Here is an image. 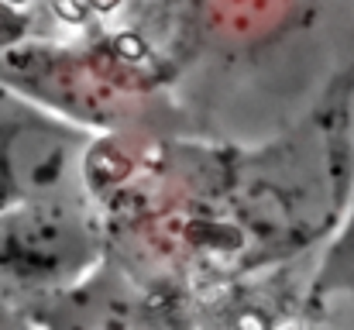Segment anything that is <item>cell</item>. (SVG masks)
I'll use <instances>...</instances> for the list:
<instances>
[{
	"label": "cell",
	"instance_id": "cell-1",
	"mask_svg": "<svg viewBox=\"0 0 354 330\" xmlns=\"http://www.w3.org/2000/svg\"><path fill=\"white\" fill-rule=\"evenodd\" d=\"M97 131L0 80V214L90 193Z\"/></svg>",
	"mask_w": 354,
	"mask_h": 330
},
{
	"label": "cell",
	"instance_id": "cell-3",
	"mask_svg": "<svg viewBox=\"0 0 354 330\" xmlns=\"http://www.w3.org/2000/svg\"><path fill=\"white\" fill-rule=\"evenodd\" d=\"M310 300L313 303L351 300L354 303V193L337 230L327 237V248H324L320 265L310 282Z\"/></svg>",
	"mask_w": 354,
	"mask_h": 330
},
{
	"label": "cell",
	"instance_id": "cell-2",
	"mask_svg": "<svg viewBox=\"0 0 354 330\" xmlns=\"http://www.w3.org/2000/svg\"><path fill=\"white\" fill-rule=\"evenodd\" d=\"M104 255L90 193L28 203L0 214V279L21 289L76 286Z\"/></svg>",
	"mask_w": 354,
	"mask_h": 330
}]
</instances>
